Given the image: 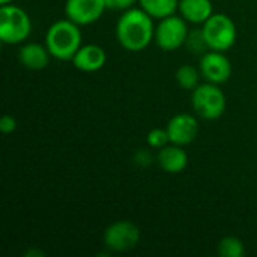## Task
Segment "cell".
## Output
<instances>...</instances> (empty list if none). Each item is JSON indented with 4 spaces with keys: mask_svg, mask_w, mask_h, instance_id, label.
I'll return each instance as SVG.
<instances>
[{
    "mask_svg": "<svg viewBox=\"0 0 257 257\" xmlns=\"http://www.w3.org/2000/svg\"><path fill=\"white\" fill-rule=\"evenodd\" d=\"M116 39L128 51L145 50L155 39L154 18L142 8L123 11L116 24Z\"/></svg>",
    "mask_w": 257,
    "mask_h": 257,
    "instance_id": "1",
    "label": "cell"
},
{
    "mask_svg": "<svg viewBox=\"0 0 257 257\" xmlns=\"http://www.w3.org/2000/svg\"><path fill=\"white\" fill-rule=\"evenodd\" d=\"M45 45L51 57L63 62L72 60L81 47L80 26L68 18L53 23L45 33Z\"/></svg>",
    "mask_w": 257,
    "mask_h": 257,
    "instance_id": "2",
    "label": "cell"
},
{
    "mask_svg": "<svg viewBox=\"0 0 257 257\" xmlns=\"http://www.w3.org/2000/svg\"><path fill=\"white\" fill-rule=\"evenodd\" d=\"M215 83H203L199 84L194 90H191V105L197 116L205 120H217L220 119L227 107L226 95Z\"/></svg>",
    "mask_w": 257,
    "mask_h": 257,
    "instance_id": "3",
    "label": "cell"
},
{
    "mask_svg": "<svg viewBox=\"0 0 257 257\" xmlns=\"http://www.w3.org/2000/svg\"><path fill=\"white\" fill-rule=\"evenodd\" d=\"M202 32L208 44V50L221 51V53L229 51L235 45L238 36L233 20L223 12H217V14L214 12L203 23Z\"/></svg>",
    "mask_w": 257,
    "mask_h": 257,
    "instance_id": "4",
    "label": "cell"
},
{
    "mask_svg": "<svg viewBox=\"0 0 257 257\" xmlns=\"http://www.w3.org/2000/svg\"><path fill=\"white\" fill-rule=\"evenodd\" d=\"M32 32L29 14L15 5H2L0 8V39L5 44L17 45L24 42Z\"/></svg>",
    "mask_w": 257,
    "mask_h": 257,
    "instance_id": "5",
    "label": "cell"
},
{
    "mask_svg": "<svg viewBox=\"0 0 257 257\" xmlns=\"http://www.w3.org/2000/svg\"><path fill=\"white\" fill-rule=\"evenodd\" d=\"M188 33L187 20L173 14L160 20L155 27V42L164 51H176L185 45Z\"/></svg>",
    "mask_w": 257,
    "mask_h": 257,
    "instance_id": "6",
    "label": "cell"
},
{
    "mask_svg": "<svg viewBox=\"0 0 257 257\" xmlns=\"http://www.w3.org/2000/svg\"><path fill=\"white\" fill-rule=\"evenodd\" d=\"M104 245L114 253H125L140 242V229L128 220L111 223L104 232Z\"/></svg>",
    "mask_w": 257,
    "mask_h": 257,
    "instance_id": "7",
    "label": "cell"
},
{
    "mask_svg": "<svg viewBox=\"0 0 257 257\" xmlns=\"http://www.w3.org/2000/svg\"><path fill=\"white\" fill-rule=\"evenodd\" d=\"M199 69L206 81L215 84L226 83L232 75V63L229 57L224 53L214 50H209L202 54Z\"/></svg>",
    "mask_w": 257,
    "mask_h": 257,
    "instance_id": "8",
    "label": "cell"
},
{
    "mask_svg": "<svg viewBox=\"0 0 257 257\" xmlns=\"http://www.w3.org/2000/svg\"><path fill=\"white\" fill-rule=\"evenodd\" d=\"M107 9L104 0H66L65 15L78 26H89L101 18Z\"/></svg>",
    "mask_w": 257,
    "mask_h": 257,
    "instance_id": "9",
    "label": "cell"
},
{
    "mask_svg": "<svg viewBox=\"0 0 257 257\" xmlns=\"http://www.w3.org/2000/svg\"><path fill=\"white\" fill-rule=\"evenodd\" d=\"M166 130L169 133L170 143L188 146L196 140L199 134V122L190 113H178L169 120Z\"/></svg>",
    "mask_w": 257,
    "mask_h": 257,
    "instance_id": "10",
    "label": "cell"
},
{
    "mask_svg": "<svg viewBox=\"0 0 257 257\" xmlns=\"http://www.w3.org/2000/svg\"><path fill=\"white\" fill-rule=\"evenodd\" d=\"M107 62L105 50L96 44L81 45L72 59V65L83 72H96L104 68Z\"/></svg>",
    "mask_w": 257,
    "mask_h": 257,
    "instance_id": "11",
    "label": "cell"
},
{
    "mask_svg": "<svg viewBox=\"0 0 257 257\" xmlns=\"http://www.w3.org/2000/svg\"><path fill=\"white\" fill-rule=\"evenodd\" d=\"M157 163L166 173H181L188 166V155L184 151V146L169 143L167 146L158 149L157 154Z\"/></svg>",
    "mask_w": 257,
    "mask_h": 257,
    "instance_id": "12",
    "label": "cell"
},
{
    "mask_svg": "<svg viewBox=\"0 0 257 257\" xmlns=\"http://www.w3.org/2000/svg\"><path fill=\"white\" fill-rule=\"evenodd\" d=\"M50 57H51V54H50L47 45H41V44H35V42L24 44L18 51L20 63L30 71L45 69L50 63Z\"/></svg>",
    "mask_w": 257,
    "mask_h": 257,
    "instance_id": "13",
    "label": "cell"
},
{
    "mask_svg": "<svg viewBox=\"0 0 257 257\" xmlns=\"http://www.w3.org/2000/svg\"><path fill=\"white\" fill-rule=\"evenodd\" d=\"M178 11L188 23L203 24L214 14V6L211 0H179Z\"/></svg>",
    "mask_w": 257,
    "mask_h": 257,
    "instance_id": "14",
    "label": "cell"
},
{
    "mask_svg": "<svg viewBox=\"0 0 257 257\" xmlns=\"http://www.w3.org/2000/svg\"><path fill=\"white\" fill-rule=\"evenodd\" d=\"M139 5L154 20H161L178 11L179 0H139Z\"/></svg>",
    "mask_w": 257,
    "mask_h": 257,
    "instance_id": "15",
    "label": "cell"
},
{
    "mask_svg": "<svg viewBox=\"0 0 257 257\" xmlns=\"http://www.w3.org/2000/svg\"><path fill=\"white\" fill-rule=\"evenodd\" d=\"M200 77H202V72L199 68L193 66V65H182L176 69V74H175V78H176V83L178 86H181L182 89H187V90H194L200 83Z\"/></svg>",
    "mask_w": 257,
    "mask_h": 257,
    "instance_id": "16",
    "label": "cell"
},
{
    "mask_svg": "<svg viewBox=\"0 0 257 257\" xmlns=\"http://www.w3.org/2000/svg\"><path fill=\"white\" fill-rule=\"evenodd\" d=\"M218 254L221 257H244L245 245L236 236H224L218 242Z\"/></svg>",
    "mask_w": 257,
    "mask_h": 257,
    "instance_id": "17",
    "label": "cell"
},
{
    "mask_svg": "<svg viewBox=\"0 0 257 257\" xmlns=\"http://www.w3.org/2000/svg\"><path fill=\"white\" fill-rule=\"evenodd\" d=\"M148 146L152 149H161L170 143V137L166 128H154L146 136Z\"/></svg>",
    "mask_w": 257,
    "mask_h": 257,
    "instance_id": "18",
    "label": "cell"
},
{
    "mask_svg": "<svg viewBox=\"0 0 257 257\" xmlns=\"http://www.w3.org/2000/svg\"><path fill=\"white\" fill-rule=\"evenodd\" d=\"M190 50L196 51V53H205V50L208 48V44L205 41V36H203V32L202 29L197 30V32H193V33H188V38H187V42Z\"/></svg>",
    "mask_w": 257,
    "mask_h": 257,
    "instance_id": "19",
    "label": "cell"
},
{
    "mask_svg": "<svg viewBox=\"0 0 257 257\" xmlns=\"http://www.w3.org/2000/svg\"><path fill=\"white\" fill-rule=\"evenodd\" d=\"M134 163L140 167H149L154 163V155L149 149H139L134 154Z\"/></svg>",
    "mask_w": 257,
    "mask_h": 257,
    "instance_id": "20",
    "label": "cell"
},
{
    "mask_svg": "<svg viewBox=\"0 0 257 257\" xmlns=\"http://www.w3.org/2000/svg\"><path fill=\"white\" fill-rule=\"evenodd\" d=\"M17 130V120L11 114H5L0 120V131L3 134H11Z\"/></svg>",
    "mask_w": 257,
    "mask_h": 257,
    "instance_id": "21",
    "label": "cell"
},
{
    "mask_svg": "<svg viewBox=\"0 0 257 257\" xmlns=\"http://www.w3.org/2000/svg\"><path fill=\"white\" fill-rule=\"evenodd\" d=\"M139 0H113V9H119V11H126L134 8V5Z\"/></svg>",
    "mask_w": 257,
    "mask_h": 257,
    "instance_id": "22",
    "label": "cell"
},
{
    "mask_svg": "<svg viewBox=\"0 0 257 257\" xmlns=\"http://www.w3.org/2000/svg\"><path fill=\"white\" fill-rule=\"evenodd\" d=\"M11 2H14V0H0L2 5H8V3H11Z\"/></svg>",
    "mask_w": 257,
    "mask_h": 257,
    "instance_id": "23",
    "label": "cell"
}]
</instances>
